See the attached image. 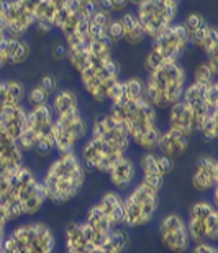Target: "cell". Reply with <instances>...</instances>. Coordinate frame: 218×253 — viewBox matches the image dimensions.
<instances>
[{"label":"cell","mask_w":218,"mask_h":253,"mask_svg":"<svg viewBox=\"0 0 218 253\" xmlns=\"http://www.w3.org/2000/svg\"><path fill=\"white\" fill-rule=\"evenodd\" d=\"M46 202L41 179L28 165L23 163L0 178V206L10 224L25 217H35Z\"/></svg>","instance_id":"1"},{"label":"cell","mask_w":218,"mask_h":253,"mask_svg":"<svg viewBox=\"0 0 218 253\" xmlns=\"http://www.w3.org/2000/svg\"><path fill=\"white\" fill-rule=\"evenodd\" d=\"M39 179L46 201L63 206L74 201L84 191L87 169L80 161L77 151L54 153Z\"/></svg>","instance_id":"2"},{"label":"cell","mask_w":218,"mask_h":253,"mask_svg":"<svg viewBox=\"0 0 218 253\" xmlns=\"http://www.w3.org/2000/svg\"><path fill=\"white\" fill-rule=\"evenodd\" d=\"M109 114L125 126L131 145L141 151H156L163 130L158 124V110L146 97L125 104H110Z\"/></svg>","instance_id":"3"},{"label":"cell","mask_w":218,"mask_h":253,"mask_svg":"<svg viewBox=\"0 0 218 253\" xmlns=\"http://www.w3.org/2000/svg\"><path fill=\"white\" fill-rule=\"evenodd\" d=\"M145 84L146 100L156 110H167L182 99V92L187 85L185 68L179 61L164 63L154 73L148 74Z\"/></svg>","instance_id":"4"},{"label":"cell","mask_w":218,"mask_h":253,"mask_svg":"<svg viewBox=\"0 0 218 253\" xmlns=\"http://www.w3.org/2000/svg\"><path fill=\"white\" fill-rule=\"evenodd\" d=\"M20 150L38 158L54 155V114L49 104L28 109V126L17 140Z\"/></svg>","instance_id":"5"},{"label":"cell","mask_w":218,"mask_h":253,"mask_svg":"<svg viewBox=\"0 0 218 253\" xmlns=\"http://www.w3.org/2000/svg\"><path fill=\"white\" fill-rule=\"evenodd\" d=\"M161 191H156L143 181H136L123 196V220L125 229H141L154 220L161 206Z\"/></svg>","instance_id":"6"},{"label":"cell","mask_w":218,"mask_h":253,"mask_svg":"<svg viewBox=\"0 0 218 253\" xmlns=\"http://www.w3.org/2000/svg\"><path fill=\"white\" fill-rule=\"evenodd\" d=\"M7 235L12 240L15 253H56L58 249L54 230L44 222H17Z\"/></svg>","instance_id":"7"},{"label":"cell","mask_w":218,"mask_h":253,"mask_svg":"<svg viewBox=\"0 0 218 253\" xmlns=\"http://www.w3.org/2000/svg\"><path fill=\"white\" fill-rule=\"evenodd\" d=\"M181 0H143L136 7V18L146 38L154 40L176 22Z\"/></svg>","instance_id":"8"},{"label":"cell","mask_w":218,"mask_h":253,"mask_svg":"<svg viewBox=\"0 0 218 253\" xmlns=\"http://www.w3.org/2000/svg\"><path fill=\"white\" fill-rule=\"evenodd\" d=\"M90 124L82 110L74 109L54 117V153L77 151L79 145L87 138Z\"/></svg>","instance_id":"9"},{"label":"cell","mask_w":218,"mask_h":253,"mask_svg":"<svg viewBox=\"0 0 218 253\" xmlns=\"http://www.w3.org/2000/svg\"><path fill=\"white\" fill-rule=\"evenodd\" d=\"M120 64L115 58L104 63H90L79 73L80 84L90 99L97 104L109 102V92L116 81L120 79Z\"/></svg>","instance_id":"10"},{"label":"cell","mask_w":218,"mask_h":253,"mask_svg":"<svg viewBox=\"0 0 218 253\" xmlns=\"http://www.w3.org/2000/svg\"><path fill=\"white\" fill-rule=\"evenodd\" d=\"M190 242H214L218 240V211L210 199H199L189 207L185 217Z\"/></svg>","instance_id":"11"},{"label":"cell","mask_w":218,"mask_h":253,"mask_svg":"<svg viewBox=\"0 0 218 253\" xmlns=\"http://www.w3.org/2000/svg\"><path fill=\"white\" fill-rule=\"evenodd\" d=\"M77 155L87 171L105 174L116 160H120L121 156L128 153H123L107 141L87 135V138L79 145Z\"/></svg>","instance_id":"12"},{"label":"cell","mask_w":218,"mask_h":253,"mask_svg":"<svg viewBox=\"0 0 218 253\" xmlns=\"http://www.w3.org/2000/svg\"><path fill=\"white\" fill-rule=\"evenodd\" d=\"M158 239L164 250L171 253H187L192 242L187 230L185 217L179 212H167L159 220Z\"/></svg>","instance_id":"13"},{"label":"cell","mask_w":218,"mask_h":253,"mask_svg":"<svg viewBox=\"0 0 218 253\" xmlns=\"http://www.w3.org/2000/svg\"><path fill=\"white\" fill-rule=\"evenodd\" d=\"M151 48L163 56L164 63H176L182 58L185 49L190 48L189 33L181 22H174L159 37L151 40Z\"/></svg>","instance_id":"14"},{"label":"cell","mask_w":218,"mask_h":253,"mask_svg":"<svg viewBox=\"0 0 218 253\" xmlns=\"http://www.w3.org/2000/svg\"><path fill=\"white\" fill-rule=\"evenodd\" d=\"M138 174L143 181L156 191L164 188L166 178L174 169V161L158 151H143L138 158Z\"/></svg>","instance_id":"15"},{"label":"cell","mask_w":218,"mask_h":253,"mask_svg":"<svg viewBox=\"0 0 218 253\" xmlns=\"http://www.w3.org/2000/svg\"><path fill=\"white\" fill-rule=\"evenodd\" d=\"M89 135L107 141V143L115 146V148H118L120 151H123V153H128L130 151L131 141H130L128 133H126L125 126L121 125L118 120H115L111 117L109 112L100 115V117H97L90 124Z\"/></svg>","instance_id":"16"},{"label":"cell","mask_w":218,"mask_h":253,"mask_svg":"<svg viewBox=\"0 0 218 253\" xmlns=\"http://www.w3.org/2000/svg\"><path fill=\"white\" fill-rule=\"evenodd\" d=\"M190 184L194 191L202 196H209L218 188V160L215 156L202 155L197 158L190 176Z\"/></svg>","instance_id":"17"},{"label":"cell","mask_w":218,"mask_h":253,"mask_svg":"<svg viewBox=\"0 0 218 253\" xmlns=\"http://www.w3.org/2000/svg\"><path fill=\"white\" fill-rule=\"evenodd\" d=\"M2 15L7 18L10 37H23L35 27L36 18L22 0H2Z\"/></svg>","instance_id":"18"},{"label":"cell","mask_w":218,"mask_h":253,"mask_svg":"<svg viewBox=\"0 0 218 253\" xmlns=\"http://www.w3.org/2000/svg\"><path fill=\"white\" fill-rule=\"evenodd\" d=\"M105 174H107L111 189L126 192L138 181V166L133 158L125 155L120 160H116Z\"/></svg>","instance_id":"19"},{"label":"cell","mask_w":218,"mask_h":253,"mask_svg":"<svg viewBox=\"0 0 218 253\" xmlns=\"http://www.w3.org/2000/svg\"><path fill=\"white\" fill-rule=\"evenodd\" d=\"M0 126L10 140L17 141L28 126V109L25 105H5L0 109Z\"/></svg>","instance_id":"20"},{"label":"cell","mask_w":218,"mask_h":253,"mask_svg":"<svg viewBox=\"0 0 218 253\" xmlns=\"http://www.w3.org/2000/svg\"><path fill=\"white\" fill-rule=\"evenodd\" d=\"M167 128H172L179 133L192 138L197 133V122L194 112L185 102H176L167 109Z\"/></svg>","instance_id":"21"},{"label":"cell","mask_w":218,"mask_h":253,"mask_svg":"<svg viewBox=\"0 0 218 253\" xmlns=\"http://www.w3.org/2000/svg\"><path fill=\"white\" fill-rule=\"evenodd\" d=\"M189 148H190L189 136L182 135L172 128H166L161 131L156 151L167 156V158H171L172 161H176V160L184 158L187 155V151H189Z\"/></svg>","instance_id":"22"},{"label":"cell","mask_w":218,"mask_h":253,"mask_svg":"<svg viewBox=\"0 0 218 253\" xmlns=\"http://www.w3.org/2000/svg\"><path fill=\"white\" fill-rule=\"evenodd\" d=\"M94 242L90 239L87 229L82 220L69 222L64 229V250L84 252L87 253L94 249Z\"/></svg>","instance_id":"23"},{"label":"cell","mask_w":218,"mask_h":253,"mask_svg":"<svg viewBox=\"0 0 218 253\" xmlns=\"http://www.w3.org/2000/svg\"><path fill=\"white\" fill-rule=\"evenodd\" d=\"M82 222H84L85 229H87L90 239H92L95 247H97L100 242H102L105 237L115 229V227L110 224V220L102 214V211H100L95 204H92L87 209Z\"/></svg>","instance_id":"24"},{"label":"cell","mask_w":218,"mask_h":253,"mask_svg":"<svg viewBox=\"0 0 218 253\" xmlns=\"http://www.w3.org/2000/svg\"><path fill=\"white\" fill-rule=\"evenodd\" d=\"M94 204L102 211V214L110 220L111 225L113 227L121 225V220H123V194L121 192L115 189H109Z\"/></svg>","instance_id":"25"},{"label":"cell","mask_w":218,"mask_h":253,"mask_svg":"<svg viewBox=\"0 0 218 253\" xmlns=\"http://www.w3.org/2000/svg\"><path fill=\"white\" fill-rule=\"evenodd\" d=\"M23 163H25V153L20 150L17 141L5 136L0 141V178L12 173L13 169H17Z\"/></svg>","instance_id":"26"},{"label":"cell","mask_w":218,"mask_h":253,"mask_svg":"<svg viewBox=\"0 0 218 253\" xmlns=\"http://www.w3.org/2000/svg\"><path fill=\"white\" fill-rule=\"evenodd\" d=\"M130 232L125 227H115L110 234L97 245L104 253H126L130 249Z\"/></svg>","instance_id":"27"},{"label":"cell","mask_w":218,"mask_h":253,"mask_svg":"<svg viewBox=\"0 0 218 253\" xmlns=\"http://www.w3.org/2000/svg\"><path fill=\"white\" fill-rule=\"evenodd\" d=\"M49 107L56 117V115L69 112V110L79 109V97L73 89H59L49 99Z\"/></svg>","instance_id":"28"},{"label":"cell","mask_w":218,"mask_h":253,"mask_svg":"<svg viewBox=\"0 0 218 253\" xmlns=\"http://www.w3.org/2000/svg\"><path fill=\"white\" fill-rule=\"evenodd\" d=\"M30 53H32V48L23 37H10L8 64H23L30 58Z\"/></svg>","instance_id":"29"},{"label":"cell","mask_w":218,"mask_h":253,"mask_svg":"<svg viewBox=\"0 0 218 253\" xmlns=\"http://www.w3.org/2000/svg\"><path fill=\"white\" fill-rule=\"evenodd\" d=\"M197 133H200L207 141H215L218 136V112L207 115L197 126Z\"/></svg>","instance_id":"30"},{"label":"cell","mask_w":218,"mask_h":253,"mask_svg":"<svg viewBox=\"0 0 218 253\" xmlns=\"http://www.w3.org/2000/svg\"><path fill=\"white\" fill-rule=\"evenodd\" d=\"M125 94L128 100H140L146 97V84L141 78H128L123 81Z\"/></svg>","instance_id":"31"},{"label":"cell","mask_w":218,"mask_h":253,"mask_svg":"<svg viewBox=\"0 0 218 253\" xmlns=\"http://www.w3.org/2000/svg\"><path fill=\"white\" fill-rule=\"evenodd\" d=\"M49 99H51V94L46 92L43 87H39L38 84L33 85L32 89H28L27 95H25V100H27L30 109L39 107V105H46V104H49Z\"/></svg>","instance_id":"32"},{"label":"cell","mask_w":218,"mask_h":253,"mask_svg":"<svg viewBox=\"0 0 218 253\" xmlns=\"http://www.w3.org/2000/svg\"><path fill=\"white\" fill-rule=\"evenodd\" d=\"M68 61L71 64L75 73H80L82 69H85L90 64V53L89 49H73L68 51Z\"/></svg>","instance_id":"33"},{"label":"cell","mask_w":218,"mask_h":253,"mask_svg":"<svg viewBox=\"0 0 218 253\" xmlns=\"http://www.w3.org/2000/svg\"><path fill=\"white\" fill-rule=\"evenodd\" d=\"M8 85V100L10 105H22L27 95V87L22 81H15V79H7Z\"/></svg>","instance_id":"34"},{"label":"cell","mask_w":218,"mask_h":253,"mask_svg":"<svg viewBox=\"0 0 218 253\" xmlns=\"http://www.w3.org/2000/svg\"><path fill=\"white\" fill-rule=\"evenodd\" d=\"M199 49L205 54V56L218 54V30L214 27V25H210L205 38L202 40V43L199 44Z\"/></svg>","instance_id":"35"},{"label":"cell","mask_w":218,"mask_h":253,"mask_svg":"<svg viewBox=\"0 0 218 253\" xmlns=\"http://www.w3.org/2000/svg\"><path fill=\"white\" fill-rule=\"evenodd\" d=\"M215 78H217V74H214V71L209 68V64H207L205 61L200 63L194 71V83L209 85L212 83H215V81H217Z\"/></svg>","instance_id":"36"},{"label":"cell","mask_w":218,"mask_h":253,"mask_svg":"<svg viewBox=\"0 0 218 253\" xmlns=\"http://www.w3.org/2000/svg\"><path fill=\"white\" fill-rule=\"evenodd\" d=\"M123 40L130 46H138V44H141L146 40V35L143 32V28H141V25L136 23L133 28H130L128 32L123 33Z\"/></svg>","instance_id":"37"},{"label":"cell","mask_w":218,"mask_h":253,"mask_svg":"<svg viewBox=\"0 0 218 253\" xmlns=\"http://www.w3.org/2000/svg\"><path fill=\"white\" fill-rule=\"evenodd\" d=\"M164 64V59L163 56L156 51L154 48H151L148 54H146V58H145V69H146V73L151 74V73H154L156 69L161 68V66Z\"/></svg>","instance_id":"38"},{"label":"cell","mask_w":218,"mask_h":253,"mask_svg":"<svg viewBox=\"0 0 218 253\" xmlns=\"http://www.w3.org/2000/svg\"><path fill=\"white\" fill-rule=\"evenodd\" d=\"M205 22H207V20L202 17L199 12H190L184 18V22H181V23L184 25V28L187 30V33L190 35V33H194L199 27H202V25H204Z\"/></svg>","instance_id":"39"},{"label":"cell","mask_w":218,"mask_h":253,"mask_svg":"<svg viewBox=\"0 0 218 253\" xmlns=\"http://www.w3.org/2000/svg\"><path fill=\"white\" fill-rule=\"evenodd\" d=\"M107 37L110 38L111 43H118L123 40V27H121L118 18H111L109 27H107Z\"/></svg>","instance_id":"40"},{"label":"cell","mask_w":218,"mask_h":253,"mask_svg":"<svg viewBox=\"0 0 218 253\" xmlns=\"http://www.w3.org/2000/svg\"><path fill=\"white\" fill-rule=\"evenodd\" d=\"M111 18H113V17H111V13L105 12V10L97 8V10L94 12L92 17H90V25L107 30V27H109V23H110V20H111Z\"/></svg>","instance_id":"41"},{"label":"cell","mask_w":218,"mask_h":253,"mask_svg":"<svg viewBox=\"0 0 218 253\" xmlns=\"http://www.w3.org/2000/svg\"><path fill=\"white\" fill-rule=\"evenodd\" d=\"M189 250L190 253H218V247L214 242H195Z\"/></svg>","instance_id":"42"},{"label":"cell","mask_w":218,"mask_h":253,"mask_svg":"<svg viewBox=\"0 0 218 253\" xmlns=\"http://www.w3.org/2000/svg\"><path fill=\"white\" fill-rule=\"evenodd\" d=\"M38 85H39V87H43L46 92L54 94L56 90H58V79H56L53 74H44L43 78L39 79Z\"/></svg>","instance_id":"43"},{"label":"cell","mask_w":218,"mask_h":253,"mask_svg":"<svg viewBox=\"0 0 218 253\" xmlns=\"http://www.w3.org/2000/svg\"><path fill=\"white\" fill-rule=\"evenodd\" d=\"M8 225L10 222L7 219V215H5V212L2 209V206H0V242H2L5 239V235H7L8 232Z\"/></svg>","instance_id":"44"},{"label":"cell","mask_w":218,"mask_h":253,"mask_svg":"<svg viewBox=\"0 0 218 253\" xmlns=\"http://www.w3.org/2000/svg\"><path fill=\"white\" fill-rule=\"evenodd\" d=\"M110 3H111V13H121L130 5V0H110Z\"/></svg>","instance_id":"45"},{"label":"cell","mask_w":218,"mask_h":253,"mask_svg":"<svg viewBox=\"0 0 218 253\" xmlns=\"http://www.w3.org/2000/svg\"><path fill=\"white\" fill-rule=\"evenodd\" d=\"M53 56L56 59L66 58V56H68V46H66L64 43H56L54 48H53Z\"/></svg>","instance_id":"46"},{"label":"cell","mask_w":218,"mask_h":253,"mask_svg":"<svg viewBox=\"0 0 218 253\" xmlns=\"http://www.w3.org/2000/svg\"><path fill=\"white\" fill-rule=\"evenodd\" d=\"M0 253H15L12 240L8 239V235H5V239L0 242Z\"/></svg>","instance_id":"47"},{"label":"cell","mask_w":218,"mask_h":253,"mask_svg":"<svg viewBox=\"0 0 218 253\" xmlns=\"http://www.w3.org/2000/svg\"><path fill=\"white\" fill-rule=\"evenodd\" d=\"M48 2L53 5V8H54V10H59V8H63V7H64L68 0H48Z\"/></svg>","instance_id":"48"},{"label":"cell","mask_w":218,"mask_h":253,"mask_svg":"<svg viewBox=\"0 0 218 253\" xmlns=\"http://www.w3.org/2000/svg\"><path fill=\"white\" fill-rule=\"evenodd\" d=\"M141 2H143V0H130V5H133V7H138Z\"/></svg>","instance_id":"49"},{"label":"cell","mask_w":218,"mask_h":253,"mask_svg":"<svg viewBox=\"0 0 218 253\" xmlns=\"http://www.w3.org/2000/svg\"><path fill=\"white\" fill-rule=\"evenodd\" d=\"M89 253H104V252H102V250H100V249H99V247H94V249H92V250H90Z\"/></svg>","instance_id":"50"},{"label":"cell","mask_w":218,"mask_h":253,"mask_svg":"<svg viewBox=\"0 0 218 253\" xmlns=\"http://www.w3.org/2000/svg\"><path fill=\"white\" fill-rule=\"evenodd\" d=\"M5 136H7V135H5V133H3V130H2V126H0V141H2V140L5 138Z\"/></svg>","instance_id":"51"},{"label":"cell","mask_w":218,"mask_h":253,"mask_svg":"<svg viewBox=\"0 0 218 253\" xmlns=\"http://www.w3.org/2000/svg\"><path fill=\"white\" fill-rule=\"evenodd\" d=\"M0 12H2V0H0Z\"/></svg>","instance_id":"52"},{"label":"cell","mask_w":218,"mask_h":253,"mask_svg":"<svg viewBox=\"0 0 218 253\" xmlns=\"http://www.w3.org/2000/svg\"><path fill=\"white\" fill-rule=\"evenodd\" d=\"M181 2H182V0H181Z\"/></svg>","instance_id":"53"}]
</instances>
